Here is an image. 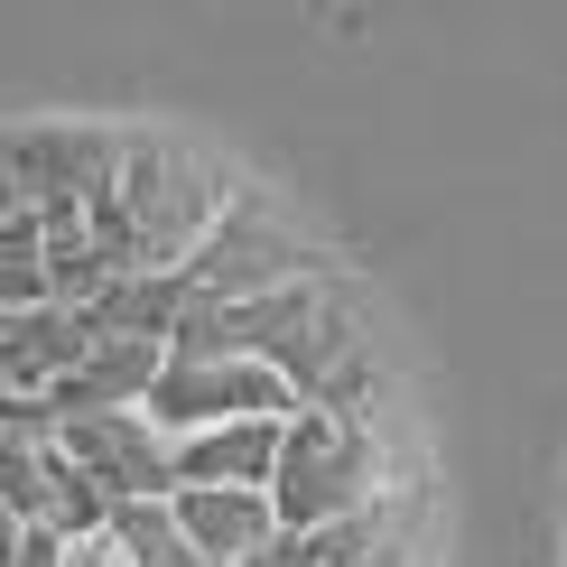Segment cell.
I'll return each mask as SVG.
<instances>
[{
    "label": "cell",
    "instance_id": "2",
    "mask_svg": "<svg viewBox=\"0 0 567 567\" xmlns=\"http://www.w3.org/2000/svg\"><path fill=\"white\" fill-rule=\"evenodd\" d=\"M243 196L205 150H186L168 131H122V177H112L103 224L122 233L140 279H177L205 251V233L224 224V205Z\"/></svg>",
    "mask_w": 567,
    "mask_h": 567
},
{
    "label": "cell",
    "instance_id": "15",
    "mask_svg": "<svg viewBox=\"0 0 567 567\" xmlns=\"http://www.w3.org/2000/svg\"><path fill=\"white\" fill-rule=\"evenodd\" d=\"M56 419L38 410V400H19V391H0V437H47Z\"/></svg>",
    "mask_w": 567,
    "mask_h": 567
},
{
    "label": "cell",
    "instance_id": "11",
    "mask_svg": "<svg viewBox=\"0 0 567 567\" xmlns=\"http://www.w3.org/2000/svg\"><path fill=\"white\" fill-rule=\"evenodd\" d=\"M279 429L289 419H243V429H205L177 446V484H205V493H270L279 475Z\"/></svg>",
    "mask_w": 567,
    "mask_h": 567
},
{
    "label": "cell",
    "instance_id": "12",
    "mask_svg": "<svg viewBox=\"0 0 567 567\" xmlns=\"http://www.w3.org/2000/svg\"><path fill=\"white\" fill-rule=\"evenodd\" d=\"M47 307V243H38V205L0 177V317Z\"/></svg>",
    "mask_w": 567,
    "mask_h": 567
},
{
    "label": "cell",
    "instance_id": "4",
    "mask_svg": "<svg viewBox=\"0 0 567 567\" xmlns=\"http://www.w3.org/2000/svg\"><path fill=\"white\" fill-rule=\"evenodd\" d=\"M326 261L307 251V233L279 215L270 196H233L224 205V224L205 233V251L177 270V289H186V317H215V307H251V298H270V289H298V279H317Z\"/></svg>",
    "mask_w": 567,
    "mask_h": 567
},
{
    "label": "cell",
    "instance_id": "5",
    "mask_svg": "<svg viewBox=\"0 0 567 567\" xmlns=\"http://www.w3.org/2000/svg\"><path fill=\"white\" fill-rule=\"evenodd\" d=\"M140 419L168 446H186L205 429H243V419H298V400H289V382H279L270 363H251V353H177L168 344Z\"/></svg>",
    "mask_w": 567,
    "mask_h": 567
},
{
    "label": "cell",
    "instance_id": "14",
    "mask_svg": "<svg viewBox=\"0 0 567 567\" xmlns=\"http://www.w3.org/2000/svg\"><path fill=\"white\" fill-rule=\"evenodd\" d=\"M103 530H112V549H122V567H205L177 539V512L168 503H131V512H112Z\"/></svg>",
    "mask_w": 567,
    "mask_h": 567
},
{
    "label": "cell",
    "instance_id": "16",
    "mask_svg": "<svg viewBox=\"0 0 567 567\" xmlns=\"http://www.w3.org/2000/svg\"><path fill=\"white\" fill-rule=\"evenodd\" d=\"M10 567H65V539H56V530H19Z\"/></svg>",
    "mask_w": 567,
    "mask_h": 567
},
{
    "label": "cell",
    "instance_id": "3",
    "mask_svg": "<svg viewBox=\"0 0 567 567\" xmlns=\"http://www.w3.org/2000/svg\"><path fill=\"white\" fill-rule=\"evenodd\" d=\"M372 503H382V437L344 410H298L279 429V475H270L279 530H326Z\"/></svg>",
    "mask_w": 567,
    "mask_h": 567
},
{
    "label": "cell",
    "instance_id": "13",
    "mask_svg": "<svg viewBox=\"0 0 567 567\" xmlns=\"http://www.w3.org/2000/svg\"><path fill=\"white\" fill-rule=\"evenodd\" d=\"M307 539H317V567H410V522L391 503L353 512V522H326Z\"/></svg>",
    "mask_w": 567,
    "mask_h": 567
},
{
    "label": "cell",
    "instance_id": "6",
    "mask_svg": "<svg viewBox=\"0 0 567 567\" xmlns=\"http://www.w3.org/2000/svg\"><path fill=\"white\" fill-rule=\"evenodd\" d=\"M0 177L38 205V215H103L112 177H122V131L93 122H29L0 140Z\"/></svg>",
    "mask_w": 567,
    "mask_h": 567
},
{
    "label": "cell",
    "instance_id": "10",
    "mask_svg": "<svg viewBox=\"0 0 567 567\" xmlns=\"http://www.w3.org/2000/svg\"><path fill=\"white\" fill-rule=\"evenodd\" d=\"M158 363H168V344L150 336H93L84 363L56 382V400H47V419H84V410H140L158 382Z\"/></svg>",
    "mask_w": 567,
    "mask_h": 567
},
{
    "label": "cell",
    "instance_id": "8",
    "mask_svg": "<svg viewBox=\"0 0 567 567\" xmlns=\"http://www.w3.org/2000/svg\"><path fill=\"white\" fill-rule=\"evenodd\" d=\"M84 344H93V326L75 317V307H19V317H0V391H19V400H56V382L84 363Z\"/></svg>",
    "mask_w": 567,
    "mask_h": 567
},
{
    "label": "cell",
    "instance_id": "7",
    "mask_svg": "<svg viewBox=\"0 0 567 567\" xmlns=\"http://www.w3.org/2000/svg\"><path fill=\"white\" fill-rule=\"evenodd\" d=\"M56 456L103 493V512H131V503H168L177 493V446L150 429L140 410H84V419H56Z\"/></svg>",
    "mask_w": 567,
    "mask_h": 567
},
{
    "label": "cell",
    "instance_id": "1",
    "mask_svg": "<svg viewBox=\"0 0 567 567\" xmlns=\"http://www.w3.org/2000/svg\"><path fill=\"white\" fill-rule=\"evenodd\" d=\"M177 353H251V363H270L279 382H289L298 410H344V419H363L372 382H382L363 298H353L336 270L298 279V289H270V298H251V307L186 317L177 326Z\"/></svg>",
    "mask_w": 567,
    "mask_h": 567
},
{
    "label": "cell",
    "instance_id": "9",
    "mask_svg": "<svg viewBox=\"0 0 567 567\" xmlns=\"http://www.w3.org/2000/svg\"><path fill=\"white\" fill-rule=\"evenodd\" d=\"M168 512H177V539H186L205 567H251V558L279 539L270 493H205V484H177Z\"/></svg>",
    "mask_w": 567,
    "mask_h": 567
}]
</instances>
